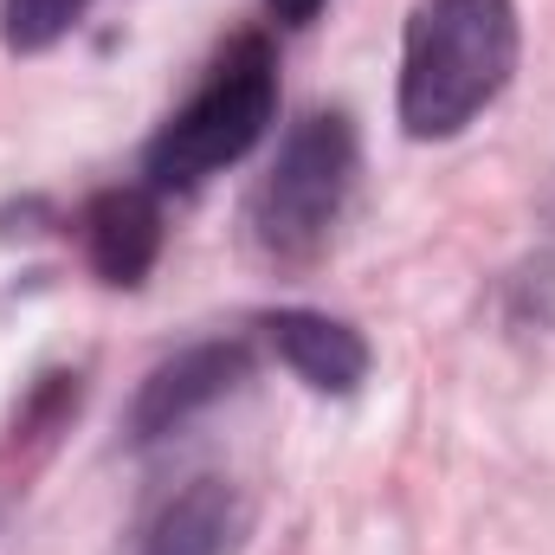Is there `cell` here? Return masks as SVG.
<instances>
[{
	"mask_svg": "<svg viewBox=\"0 0 555 555\" xmlns=\"http://www.w3.org/2000/svg\"><path fill=\"white\" fill-rule=\"evenodd\" d=\"M517 72V0H414L401 46L408 137H459Z\"/></svg>",
	"mask_w": 555,
	"mask_h": 555,
	"instance_id": "1",
	"label": "cell"
},
{
	"mask_svg": "<svg viewBox=\"0 0 555 555\" xmlns=\"http://www.w3.org/2000/svg\"><path fill=\"white\" fill-rule=\"evenodd\" d=\"M278 111V65L266 39H240L214 59L201 91L149 142V188H201L207 175L233 168L266 137Z\"/></svg>",
	"mask_w": 555,
	"mask_h": 555,
	"instance_id": "2",
	"label": "cell"
},
{
	"mask_svg": "<svg viewBox=\"0 0 555 555\" xmlns=\"http://www.w3.org/2000/svg\"><path fill=\"white\" fill-rule=\"evenodd\" d=\"M356 188V130L343 111H317L304 117L278 162L266 168V181L253 188V240L272 259H310L330 227L343 220Z\"/></svg>",
	"mask_w": 555,
	"mask_h": 555,
	"instance_id": "3",
	"label": "cell"
},
{
	"mask_svg": "<svg viewBox=\"0 0 555 555\" xmlns=\"http://www.w3.org/2000/svg\"><path fill=\"white\" fill-rule=\"evenodd\" d=\"M246 375V343H201L188 356H175L168 369L149 375L137 401V439H162L188 414H201L207 401H220L233 382Z\"/></svg>",
	"mask_w": 555,
	"mask_h": 555,
	"instance_id": "4",
	"label": "cell"
},
{
	"mask_svg": "<svg viewBox=\"0 0 555 555\" xmlns=\"http://www.w3.org/2000/svg\"><path fill=\"white\" fill-rule=\"evenodd\" d=\"M266 330H272L284 369H291L304 388H317V395H356V388H362V375H369V343H362L349 323H336V317H323V310H278Z\"/></svg>",
	"mask_w": 555,
	"mask_h": 555,
	"instance_id": "5",
	"label": "cell"
},
{
	"mask_svg": "<svg viewBox=\"0 0 555 555\" xmlns=\"http://www.w3.org/2000/svg\"><path fill=\"white\" fill-rule=\"evenodd\" d=\"M85 253L104 284H142L162 253V214L149 188H111L85 207Z\"/></svg>",
	"mask_w": 555,
	"mask_h": 555,
	"instance_id": "6",
	"label": "cell"
},
{
	"mask_svg": "<svg viewBox=\"0 0 555 555\" xmlns=\"http://www.w3.org/2000/svg\"><path fill=\"white\" fill-rule=\"evenodd\" d=\"M240 537V498L220 478H194L149 530L142 555H233Z\"/></svg>",
	"mask_w": 555,
	"mask_h": 555,
	"instance_id": "7",
	"label": "cell"
},
{
	"mask_svg": "<svg viewBox=\"0 0 555 555\" xmlns=\"http://www.w3.org/2000/svg\"><path fill=\"white\" fill-rule=\"evenodd\" d=\"M91 0H0V39L13 52H46L52 39L72 33V20L85 13Z\"/></svg>",
	"mask_w": 555,
	"mask_h": 555,
	"instance_id": "8",
	"label": "cell"
},
{
	"mask_svg": "<svg viewBox=\"0 0 555 555\" xmlns=\"http://www.w3.org/2000/svg\"><path fill=\"white\" fill-rule=\"evenodd\" d=\"M272 13L284 26H304V20H317L323 13V0H272Z\"/></svg>",
	"mask_w": 555,
	"mask_h": 555,
	"instance_id": "9",
	"label": "cell"
}]
</instances>
